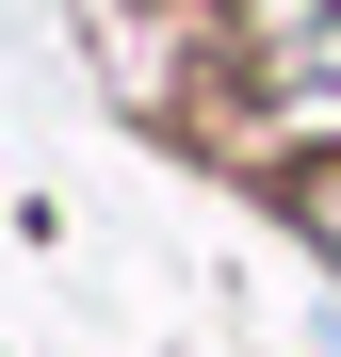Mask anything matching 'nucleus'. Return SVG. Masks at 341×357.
<instances>
[{"instance_id": "1", "label": "nucleus", "mask_w": 341, "mask_h": 357, "mask_svg": "<svg viewBox=\"0 0 341 357\" xmlns=\"http://www.w3.org/2000/svg\"><path fill=\"white\" fill-rule=\"evenodd\" d=\"M276 114H325L341 130V17H309L293 49H276Z\"/></svg>"}, {"instance_id": "2", "label": "nucleus", "mask_w": 341, "mask_h": 357, "mask_svg": "<svg viewBox=\"0 0 341 357\" xmlns=\"http://www.w3.org/2000/svg\"><path fill=\"white\" fill-rule=\"evenodd\" d=\"M293 227H309V244H341V178H309V195H293Z\"/></svg>"}]
</instances>
